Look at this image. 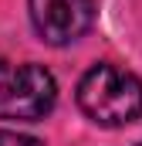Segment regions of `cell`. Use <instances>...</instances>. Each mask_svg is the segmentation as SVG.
Here are the masks:
<instances>
[{"label":"cell","mask_w":142,"mask_h":146,"mask_svg":"<svg viewBox=\"0 0 142 146\" xmlns=\"http://www.w3.org/2000/svg\"><path fill=\"white\" fill-rule=\"evenodd\" d=\"M78 106L98 126H129L142 115V82L125 68L95 65L78 82Z\"/></svg>","instance_id":"obj_1"},{"label":"cell","mask_w":142,"mask_h":146,"mask_svg":"<svg viewBox=\"0 0 142 146\" xmlns=\"http://www.w3.org/2000/svg\"><path fill=\"white\" fill-rule=\"evenodd\" d=\"M54 99L58 85L47 68L0 61V119L37 122L54 109Z\"/></svg>","instance_id":"obj_2"},{"label":"cell","mask_w":142,"mask_h":146,"mask_svg":"<svg viewBox=\"0 0 142 146\" xmlns=\"http://www.w3.org/2000/svg\"><path fill=\"white\" fill-rule=\"evenodd\" d=\"M31 21L41 41L71 44L95 21V0H31Z\"/></svg>","instance_id":"obj_3"},{"label":"cell","mask_w":142,"mask_h":146,"mask_svg":"<svg viewBox=\"0 0 142 146\" xmlns=\"http://www.w3.org/2000/svg\"><path fill=\"white\" fill-rule=\"evenodd\" d=\"M0 146H44V143L34 139V136H27V133H10V129H3V133H0Z\"/></svg>","instance_id":"obj_4"},{"label":"cell","mask_w":142,"mask_h":146,"mask_svg":"<svg viewBox=\"0 0 142 146\" xmlns=\"http://www.w3.org/2000/svg\"><path fill=\"white\" fill-rule=\"evenodd\" d=\"M139 146H142V143H139Z\"/></svg>","instance_id":"obj_5"}]
</instances>
